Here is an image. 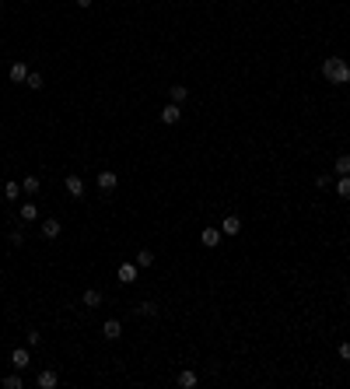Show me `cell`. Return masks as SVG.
<instances>
[{"label": "cell", "mask_w": 350, "mask_h": 389, "mask_svg": "<svg viewBox=\"0 0 350 389\" xmlns=\"http://www.w3.org/2000/svg\"><path fill=\"white\" fill-rule=\"evenodd\" d=\"M322 74H326V81H333V85H347V77H350V63H347L343 56H329V60L322 63Z\"/></svg>", "instance_id": "cell-1"}, {"label": "cell", "mask_w": 350, "mask_h": 389, "mask_svg": "<svg viewBox=\"0 0 350 389\" xmlns=\"http://www.w3.org/2000/svg\"><path fill=\"white\" fill-rule=\"evenodd\" d=\"M179 120H182V109H179L175 102H168V105L161 109V123H168V127H172V123H179Z\"/></svg>", "instance_id": "cell-2"}, {"label": "cell", "mask_w": 350, "mask_h": 389, "mask_svg": "<svg viewBox=\"0 0 350 389\" xmlns=\"http://www.w3.org/2000/svg\"><path fill=\"white\" fill-rule=\"evenodd\" d=\"M67 193L70 197H84V179L81 175H67Z\"/></svg>", "instance_id": "cell-3"}, {"label": "cell", "mask_w": 350, "mask_h": 389, "mask_svg": "<svg viewBox=\"0 0 350 389\" xmlns=\"http://www.w3.org/2000/svg\"><path fill=\"white\" fill-rule=\"evenodd\" d=\"M221 231H224V235H238V231H242V221H238L235 214H228V217L221 221Z\"/></svg>", "instance_id": "cell-4"}, {"label": "cell", "mask_w": 350, "mask_h": 389, "mask_svg": "<svg viewBox=\"0 0 350 389\" xmlns=\"http://www.w3.org/2000/svg\"><path fill=\"white\" fill-rule=\"evenodd\" d=\"M102 333H105V340H119V333H123V326H119V319H105V326H102Z\"/></svg>", "instance_id": "cell-5"}, {"label": "cell", "mask_w": 350, "mask_h": 389, "mask_svg": "<svg viewBox=\"0 0 350 389\" xmlns=\"http://www.w3.org/2000/svg\"><path fill=\"white\" fill-rule=\"evenodd\" d=\"M168 98L179 105V102H186V98H189V88H186V85H172V88H168Z\"/></svg>", "instance_id": "cell-6"}, {"label": "cell", "mask_w": 350, "mask_h": 389, "mask_svg": "<svg viewBox=\"0 0 350 389\" xmlns=\"http://www.w3.org/2000/svg\"><path fill=\"white\" fill-rule=\"evenodd\" d=\"M81 302H84L88 308H98V305H102V291H95V288H88V291L81 295Z\"/></svg>", "instance_id": "cell-7"}, {"label": "cell", "mask_w": 350, "mask_h": 389, "mask_svg": "<svg viewBox=\"0 0 350 389\" xmlns=\"http://www.w3.org/2000/svg\"><path fill=\"white\" fill-rule=\"evenodd\" d=\"M42 235H46V239H56V235H60V221H56V217H46V221H42Z\"/></svg>", "instance_id": "cell-8"}, {"label": "cell", "mask_w": 350, "mask_h": 389, "mask_svg": "<svg viewBox=\"0 0 350 389\" xmlns=\"http://www.w3.org/2000/svg\"><path fill=\"white\" fill-rule=\"evenodd\" d=\"M200 239H203V246H207V249H214V246L221 242V231H217V228H203V235H200Z\"/></svg>", "instance_id": "cell-9"}, {"label": "cell", "mask_w": 350, "mask_h": 389, "mask_svg": "<svg viewBox=\"0 0 350 389\" xmlns=\"http://www.w3.org/2000/svg\"><path fill=\"white\" fill-rule=\"evenodd\" d=\"M119 281H123V284H133V281H137V266H133V263H123V266H119Z\"/></svg>", "instance_id": "cell-10"}, {"label": "cell", "mask_w": 350, "mask_h": 389, "mask_svg": "<svg viewBox=\"0 0 350 389\" xmlns=\"http://www.w3.org/2000/svg\"><path fill=\"white\" fill-rule=\"evenodd\" d=\"M116 182H119V175H116V172H102V175H98V186H102L105 193L116 189Z\"/></svg>", "instance_id": "cell-11"}, {"label": "cell", "mask_w": 350, "mask_h": 389, "mask_svg": "<svg viewBox=\"0 0 350 389\" xmlns=\"http://www.w3.org/2000/svg\"><path fill=\"white\" fill-rule=\"evenodd\" d=\"M53 386H56V372H53V368H46L42 375H39V389H53Z\"/></svg>", "instance_id": "cell-12"}, {"label": "cell", "mask_w": 350, "mask_h": 389, "mask_svg": "<svg viewBox=\"0 0 350 389\" xmlns=\"http://www.w3.org/2000/svg\"><path fill=\"white\" fill-rule=\"evenodd\" d=\"M196 382H200V379H196V372H189V368H186V372H179V386H182V389H193Z\"/></svg>", "instance_id": "cell-13"}, {"label": "cell", "mask_w": 350, "mask_h": 389, "mask_svg": "<svg viewBox=\"0 0 350 389\" xmlns=\"http://www.w3.org/2000/svg\"><path fill=\"white\" fill-rule=\"evenodd\" d=\"M11 361H14V368H28V361H32V358H28L25 347H18V351L11 354Z\"/></svg>", "instance_id": "cell-14"}, {"label": "cell", "mask_w": 350, "mask_h": 389, "mask_svg": "<svg viewBox=\"0 0 350 389\" xmlns=\"http://www.w3.org/2000/svg\"><path fill=\"white\" fill-rule=\"evenodd\" d=\"M336 197L350 200V175H340V182H336Z\"/></svg>", "instance_id": "cell-15"}, {"label": "cell", "mask_w": 350, "mask_h": 389, "mask_svg": "<svg viewBox=\"0 0 350 389\" xmlns=\"http://www.w3.org/2000/svg\"><path fill=\"white\" fill-rule=\"evenodd\" d=\"M333 169H336V175H350V154H340Z\"/></svg>", "instance_id": "cell-16"}, {"label": "cell", "mask_w": 350, "mask_h": 389, "mask_svg": "<svg viewBox=\"0 0 350 389\" xmlns=\"http://www.w3.org/2000/svg\"><path fill=\"white\" fill-rule=\"evenodd\" d=\"M25 85H28L32 91H39V88H42V74H39V70H32V74L25 77Z\"/></svg>", "instance_id": "cell-17"}, {"label": "cell", "mask_w": 350, "mask_h": 389, "mask_svg": "<svg viewBox=\"0 0 350 389\" xmlns=\"http://www.w3.org/2000/svg\"><path fill=\"white\" fill-rule=\"evenodd\" d=\"M137 316H158V305H154V302H140L137 305Z\"/></svg>", "instance_id": "cell-18"}, {"label": "cell", "mask_w": 350, "mask_h": 389, "mask_svg": "<svg viewBox=\"0 0 350 389\" xmlns=\"http://www.w3.org/2000/svg\"><path fill=\"white\" fill-rule=\"evenodd\" d=\"M39 217V207L35 204H21V221H35Z\"/></svg>", "instance_id": "cell-19"}, {"label": "cell", "mask_w": 350, "mask_h": 389, "mask_svg": "<svg viewBox=\"0 0 350 389\" xmlns=\"http://www.w3.org/2000/svg\"><path fill=\"white\" fill-rule=\"evenodd\" d=\"M25 77H28V67L25 63H14L11 67V81H25Z\"/></svg>", "instance_id": "cell-20"}, {"label": "cell", "mask_w": 350, "mask_h": 389, "mask_svg": "<svg viewBox=\"0 0 350 389\" xmlns=\"http://www.w3.org/2000/svg\"><path fill=\"white\" fill-rule=\"evenodd\" d=\"M151 263H154V253L151 249H140L137 253V266H151Z\"/></svg>", "instance_id": "cell-21"}, {"label": "cell", "mask_w": 350, "mask_h": 389, "mask_svg": "<svg viewBox=\"0 0 350 389\" xmlns=\"http://www.w3.org/2000/svg\"><path fill=\"white\" fill-rule=\"evenodd\" d=\"M35 189H39V179H35V175H28V179L21 182V193H35Z\"/></svg>", "instance_id": "cell-22"}, {"label": "cell", "mask_w": 350, "mask_h": 389, "mask_svg": "<svg viewBox=\"0 0 350 389\" xmlns=\"http://www.w3.org/2000/svg\"><path fill=\"white\" fill-rule=\"evenodd\" d=\"M336 351H340V358H343V361H350V340H343Z\"/></svg>", "instance_id": "cell-23"}, {"label": "cell", "mask_w": 350, "mask_h": 389, "mask_svg": "<svg viewBox=\"0 0 350 389\" xmlns=\"http://www.w3.org/2000/svg\"><path fill=\"white\" fill-rule=\"evenodd\" d=\"M4 193H7V200H14L18 193H21V186H18V182H7V189H4Z\"/></svg>", "instance_id": "cell-24"}, {"label": "cell", "mask_w": 350, "mask_h": 389, "mask_svg": "<svg viewBox=\"0 0 350 389\" xmlns=\"http://www.w3.org/2000/svg\"><path fill=\"white\" fill-rule=\"evenodd\" d=\"M4 386H7V389H21V379H18V375H7Z\"/></svg>", "instance_id": "cell-25"}, {"label": "cell", "mask_w": 350, "mask_h": 389, "mask_svg": "<svg viewBox=\"0 0 350 389\" xmlns=\"http://www.w3.org/2000/svg\"><path fill=\"white\" fill-rule=\"evenodd\" d=\"M11 242H14V246H21V242H25V231H21V228H18V231H11Z\"/></svg>", "instance_id": "cell-26"}, {"label": "cell", "mask_w": 350, "mask_h": 389, "mask_svg": "<svg viewBox=\"0 0 350 389\" xmlns=\"http://www.w3.org/2000/svg\"><path fill=\"white\" fill-rule=\"evenodd\" d=\"M77 7H91V0H77Z\"/></svg>", "instance_id": "cell-27"}, {"label": "cell", "mask_w": 350, "mask_h": 389, "mask_svg": "<svg viewBox=\"0 0 350 389\" xmlns=\"http://www.w3.org/2000/svg\"><path fill=\"white\" fill-rule=\"evenodd\" d=\"M347 85H350V77H347Z\"/></svg>", "instance_id": "cell-28"}]
</instances>
